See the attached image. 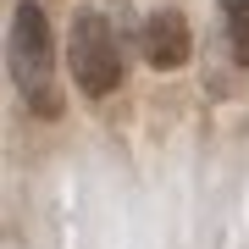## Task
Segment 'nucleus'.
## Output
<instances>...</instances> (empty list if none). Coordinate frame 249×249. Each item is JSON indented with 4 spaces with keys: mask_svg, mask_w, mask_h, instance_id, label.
I'll return each mask as SVG.
<instances>
[{
    "mask_svg": "<svg viewBox=\"0 0 249 249\" xmlns=\"http://www.w3.org/2000/svg\"><path fill=\"white\" fill-rule=\"evenodd\" d=\"M11 83L34 106V116H61V89H55V50H50V22L34 0L11 11Z\"/></svg>",
    "mask_w": 249,
    "mask_h": 249,
    "instance_id": "f257e3e1",
    "label": "nucleus"
},
{
    "mask_svg": "<svg viewBox=\"0 0 249 249\" xmlns=\"http://www.w3.org/2000/svg\"><path fill=\"white\" fill-rule=\"evenodd\" d=\"M67 67L78 78L83 94H111L122 83V55H116V39H111V22L100 11H78L72 17V34H67Z\"/></svg>",
    "mask_w": 249,
    "mask_h": 249,
    "instance_id": "f03ea898",
    "label": "nucleus"
},
{
    "mask_svg": "<svg viewBox=\"0 0 249 249\" xmlns=\"http://www.w3.org/2000/svg\"><path fill=\"white\" fill-rule=\"evenodd\" d=\"M144 61L160 67V72H172V67H183L188 61V50H194V39H188V22L178 17V11H155L150 22H144Z\"/></svg>",
    "mask_w": 249,
    "mask_h": 249,
    "instance_id": "7ed1b4c3",
    "label": "nucleus"
},
{
    "mask_svg": "<svg viewBox=\"0 0 249 249\" xmlns=\"http://www.w3.org/2000/svg\"><path fill=\"white\" fill-rule=\"evenodd\" d=\"M227 11V45H232V61L249 67V0H222Z\"/></svg>",
    "mask_w": 249,
    "mask_h": 249,
    "instance_id": "20e7f679",
    "label": "nucleus"
}]
</instances>
